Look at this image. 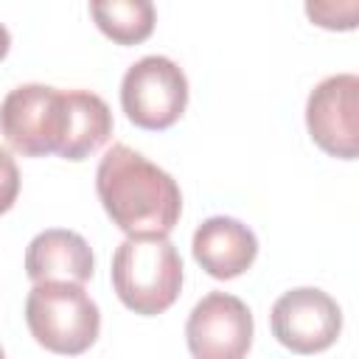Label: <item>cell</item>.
<instances>
[{
	"label": "cell",
	"instance_id": "8",
	"mask_svg": "<svg viewBox=\"0 0 359 359\" xmlns=\"http://www.w3.org/2000/svg\"><path fill=\"white\" fill-rule=\"evenodd\" d=\"M306 126L325 154L353 160L359 154V79L353 73L323 79L309 93Z\"/></svg>",
	"mask_w": 359,
	"mask_h": 359
},
{
	"label": "cell",
	"instance_id": "6",
	"mask_svg": "<svg viewBox=\"0 0 359 359\" xmlns=\"http://www.w3.org/2000/svg\"><path fill=\"white\" fill-rule=\"evenodd\" d=\"M272 337L292 353H320L331 348L342 331L339 303L314 286L283 292L269 314Z\"/></svg>",
	"mask_w": 359,
	"mask_h": 359
},
{
	"label": "cell",
	"instance_id": "2",
	"mask_svg": "<svg viewBox=\"0 0 359 359\" xmlns=\"http://www.w3.org/2000/svg\"><path fill=\"white\" fill-rule=\"evenodd\" d=\"M109 272L118 300L143 317L171 309L182 289V258L168 236H126Z\"/></svg>",
	"mask_w": 359,
	"mask_h": 359
},
{
	"label": "cell",
	"instance_id": "13",
	"mask_svg": "<svg viewBox=\"0 0 359 359\" xmlns=\"http://www.w3.org/2000/svg\"><path fill=\"white\" fill-rule=\"evenodd\" d=\"M17 194H20V168L14 157L6 149H0V216L14 208Z\"/></svg>",
	"mask_w": 359,
	"mask_h": 359
},
{
	"label": "cell",
	"instance_id": "1",
	"mask_svg": "<svg viewBox=\"0 0 359 359\" xmlns=\"http://www.w3.org/2000/svg\"><path fill=\"white\" fill-rule=\"evenodd\" d=\"M98 199L126 236H168L182 213L177 180L126 143H112L95 171Z\"/></svg>",
	"mask_w": 359,
	"mask_h": 359
},
{
	"label": "cell",
	"instance_id": "7",
	"mask_svg": "<svg viewBox=\"0 0 359 359\" xmlns=\"http://www.w3.org/2000/svg\"><path fill=\"white\" fill-rule=\"evenodd\" d=\"M252 331V314L241 297L210 292L191 309L185 342L194 359H247Z\"/></svg>",
	"mask_w": 359,
	"mask_h": 359
},
{
	"label": "cell",
	"instance_id": "4",
	"mask_svg": "<svg viewBox=\"0 0 359 359\" xmlns=\"http://www.w3.org/2000/svg\"><path fill=\"white\" fill-rule=\"evenodd\" d=\"M70 132V90L20 84L0 104V135L22 157L65 151Z\"/></svg>",
	"mask_w": 359,
	"mask_h": 359
},
{
	"label": "cell",
	"instance_id": "12",
	"mask_svg": "<svg viewBox=\"0 0 359 359\" xmlns=\"http://www.w3.org/2000/svg\"><path fill=\"white\" fill-rule=\"evenodd\" d=\"M306 14L314 25L331 31H351L356 25L359 3H306Z\"/></svg>",
	"mask_w": 359,
	"mask_h": 359
},
{
	"label": "cell",
	"instance_id": "3",
	"mask_svg": "<svg viewBox=\"0 0 359 359\" xmlns=\"http://www.w3.org/2000/svg\"><path fill=\"white\" fill-rule=\"evenodd\" d=\"M31 337L50 353L79 356L93 348L101 331V311L81 283H34L25 297Z\"/></svg>",
	"mask_w": 359,
	"mask_h": 359
},
{
	"label": "cell",
	"instance_id": "15",
	"mask_svg": "<svg viewBox=\"0 0 359 359\" xmlns=\"http://www.w3.org/2000/svg\"><path fill=\"white\" fill-rule=\"evenodd\" d=\"M0 359H6V353H3V348H0Z\"/></svg>",
	"mask_w": 359,
	"mask_h": 359
},
{
	"label": "cell",
	"instance_id": "11",
	"mask_svg": "<svg viewBox=\"0 0 359 359\" xmlns=\"http://www.w3.org/2000/svg\"><path fill=\"white\" fill-rule=\"evenodd\" d=\"M90 14L104 36L115 45H137L151 36L157 11L149 0H95Z\"/></svg>",
	"mask_w": 359,
	"mask_h": 359
},
{
	"label": "cell",
	"instance_id": "9",
	"mask_svg": "<svg viewBox=\"0 0 359 359\" xmlns=\"http://www.w3.org/2000/svg\"><path fill=\"white\" fill-rule=\"evenodd\" d=\"M191 250L194 261L210 278L230 280L252 266L258 255V238L244 222L233 216H210L196 227Z\"/></svg>",
	"mask_w": 359,
	"mask_h": 359
},
{
	"label": "cell",
	"instance_id": "5",
	"mask_svg": "<svg viewBox=\"0 0 359 359\" xmlns=\"http://www.w3.org/2000/svg\"><path fill=\"white\" fill-rule=\"evenodd\" d=\"M121 107L126 118L149 132L174 126L188 107V79L168 56L137 59L121 81Z\"/></svg>",
	"mask_w": 359,
	"mask_h": 359
},
{
	"label": "cell",
	"instance_id": "10",
	"mask_svg": "<svg viewBox=\"0 0 359 359\" xmlns=\"http://www.w3.org/2000/svg\"><path fill=\"white\" fill-rule=\"evenodd\" d=\"M95 272V258L90 244L62 227L42 230L31 238L25 250V275L34 283L62 280V283H84Z\"/></svg>",
	"mask_w": 359,
	"mask_h": 359
},
{
	"label": "cell",
	"instance_id": "14",
	"mask_svg": "<svg viewBox=\"0 0 359 359\" xmlns=\"http://www.w3.org/2000/svg\"><path fill=\"white\" fill-rule=\"evenodd\" d=\"M8 48H11V34L6 25H0V59L8 56Z\"/></svg>",
	"mask_w": 359,
	"mask_h": 359
}]
</instances>
